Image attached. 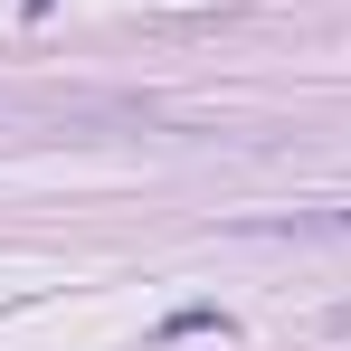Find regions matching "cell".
Listing matches in <instances>:
<instances>
[{
  "mask_svg": "<svg viewBox=\"0 0 351 351\" xmlns=\"http://www.w3.org/2000/svg\"><path fill=\"white\" fill-rule=\"evenodd\" d=\"M180 332H228V313H209V304H180L171 323H162V342H180Z\"/></svg>",
  "mask_w": 351,
  "mask_h": 351,
  "instance_id": "cell-1",
  "label": "cell"
},
{
  "mask_svg": "<svg viewBox=\"0 0 351 351\" xmlns=\"http://www.w3.org/2000/svg\"><path fill=\"white\" fill-rule=\"evenodd\" d=\"M332 332H351V304H342V313H332Z\"/></svg>",
  "mask_w": 351,
  "mask_h": 351,
  "instance_id": "cell-2",
  "label": "cell"
}]
</instances>
